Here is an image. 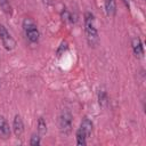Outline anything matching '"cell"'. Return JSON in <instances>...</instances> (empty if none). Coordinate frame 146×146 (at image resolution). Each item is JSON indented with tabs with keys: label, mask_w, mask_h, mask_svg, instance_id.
I'll use <instances>...</instances> for the list:
<instances>
[{
	"label": "cell",
	"mask_w": 146,
	"mask_h": 146,
	"mask_svg": "<svg viewBox=\"0 0 146 146\" xmlns=\"http://www.w3.org/2000/svg\"><path fill=\"white\" fill-rule=\"evenodd\" d=\"M38 130L40 133H44L47 131V125H46V122L43 120V117H40L39 121H38Z\"/></svg>",
	"instance_id": "cell-12"
},
{
	"label": "cell",
	"mask_w": 146,
	"mask_h": 146,
	"mask_svg": "<svg viewBox=\"0 0 146 146\" xmlns=\"http://www.w3.org/2000/svg\"><path fill=\"white\" fill-rule=\"evenodd\" d=\"M105 10L107 16H114L116 13V0H105Z\"/></svg>",
	"instance_id": "cell-9"
},
{
	"label": "cell",
	"mask_w": 146,
	"mask_h": 146,
	"mask_svg": "<svg viewBox=\"0 0 146 146\" xmlns=\"http://www.w3.org/2000/svg\"><path fill=\"white\" fill-rule=\"evenodd\" d=\"M0 6L6 13H10V5L8 0H0Z\"/></svg>",
	"instance_id": "cell-13"
},
{
	"label": "cell",
	"mask_w": 146,
	"mask_h": 146,
	"mask_svg": "<svg viewBox=\"0 0 146 146\" xmlns=\"http://www.w3.org/2000/svg\"><path fill=\"white\" fill-rule=\"evenodd\" d=\"M72 121H73V117H72V114L68 110H63L60 115H59V129H60V132L64 133V135H68L72 130Z\"/></svg>",
	"instance_id": "cell-3"
},
{
	"label": "cell",
	"mask_w": 146,
	"mask_h": 146,
	"mask_svg": "<svg viewBox=\"0 0 146 146\" xmlns=\"http://www.w3.org/2000/svg\"><path fill=\"white\" fill-rule=\"evenodd\" d=\"M10 135V128L8 122L6 121V119L3 116H0V137L6 139L8 138Z\"/></svg>",
	"instance_id": "cell-7"
},
{
	"label": "cell",
	"mask_w": 146,
	"mask_h": 146,
	"mask_svg": "<svg viewBox=\"0 0 146 146\" xmlns=\"http://www.w3.org/2000/svg\"><path fill=\"white\" fill-rule=\"evenodd\" d=\"M80 129H81V130L87 135V137H89V136H90V133H91V131H92V122H91L87 116H84V117H83V120L81 121Z\"/></svg>",
	"instance_id": "cell-8"
},
{
	"label": "cell",
	"mask_w": 146,
	"mask_h": 146,
	"mask_svg": "<svg viewBox=\"0 0 146 146\" xmlns=\"http://www.w3.org/2000/svg\"><path fill=\"white\" fill-rule=\"evenodd\" d=\"M131 44H132L133 54L137 57H143V55H144V47H143V43H141L140 39L139 38H133Z\"/></svg>",
	"instance_id": "cell-6"
},
{
	"label": "cell",
	"mask_w": 146,
	"mask_h": 146,
	"mask_svg": "<svg viewBox=\"0 0 146 146\" xmlns=\"http://www.w3.org/2000/svg\"><path fill=\"white\" fill-rule=\"evenodd\" d=\"M98 99H99V104L102 106H105L107 104V94L104 90H100L98 94Z\"/></svg>",
	"instance_id": "cell-11"
},
{
	"label": "cell",
	"mask_w": 146,
	"mask_h": 146,
	"mask_svg": "<svg viewBox=\"0 0 146 146\" xmlns=\"http://www.w3.org/2000/svg\"><path fill=\"white\" fill-rule=\"evenodd\" d=\"M0 39L2 41V44L3 47L7 49V50H13L16 46V42L14 40V38L11 36V34L7 31V29L0 24Z\"/></svg>",
	"instance_id": "cell-4"
},
{
	"label": "cell",
	"mask_w": 146,
	"mask_h": 146,
	"mask_svg": "<svg viewBox=\"0 0 146 146\" xmlns=\"http://www.w3.org/2000/svg\"><path fill=\"white\" fill-rule=\"evenodd\" d=\"M76 144L80 146H84L87 144V135L80 128L76 131Z\"/></svg>",
	"instance_id": "cell-10"
},
{
	"label": "cell",
	"mask_w": 146,
	"mask_h": 146,
	"mask_svg": "<svg viewBox=\"0 0 146 146\" xmlns=\"http://www.w3.org/2000/svg\"><path fill=\"white\" fill-rule=\"evenodd\" d=\"M23 29L25 31V34L27 36V39L31 42H36L39 40V30L36 27V24L34 23V21L32 18H25L23 21Z\"/></svg>",
	"instance_id": "cell-2"
},
{
	"label": "cell",
	"mask_w": 146,
	"mask_h": 146,
	"mask_svg": "<svg viewBox=\"0 0 146 146\" xmlns=\"http://www.w3.org/2000/svg\"><path fill=\"white\" fill-rule=\"evenodd\" d=\"M30 145L31 146H38V145H40V137L36 136V135H32L31 140H30Z\"/></svg>",
	"instance_id": "cell-14"
},
{
	"label": "cell",
	"mask_w": 146,
	"mask_h": 146,
	"mask_svg": "<svg viewBox=\"0 0 146 146\" xmlns=\"http://www.w3.org/2000/svg\"><path fill=\"white\" fill-rule=\"evenodd\" d=\"M13 130H14V133L16 135V137H21L23 135V131H24V124H23V120L19 115H16L15 119H14V122H13Z\"/></svg>",
	"instance_id": "cell-5"
},
{
	"label": "cell",
	"mask_w": 146,
	"mask_h": 146,
	"mask_svg": "<svg viewBox=\"0 0 146 146\" xmlns=\"http://www.w3.org/2000/svg\"><path fill=\"white\" fill-rule=\"evenodd\" d=\"M84 31H86V38L88 44L90 47H96L99 42V36L95 25L94 15L91 13H87L84 15Z\"/></svg>",
	"instance_id": "cell-1"
}]
</instances>
